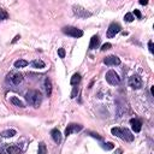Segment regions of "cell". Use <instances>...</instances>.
Returning a JSON list of instances; mask_svg holds the SVG:
<instances>
[{"label":"cell","instance_id":"6da1fadb","mask_svg":"<svg viewBox=\"0 0 154 154\" xmlns=\"http://www.w3.org/2000/svg\"><path fill=\"white\" fill-rule=\"evenodd\" d=\"M26 99H27V101L31 105V106H34L35 108H37L42 102V95L39 90L33 89V90H29L26 94Z\"/></svg>","mask_w":154,"mask_h":154},{"label":"cell","instance_id":"7a4b0ae2","mask_svg":"<svg viewBox=\"0 0 154 154\" xmlns=\"http://www.w3.org/2000/svg\"><path fill=\"white\" fill-rule=\"evenodd\" d=\"M111 133H112V135H115V136L119 137V139L128 141V142H131L134 140V135L130 133V130L124 129V128H112Z\"/></svg>","mask_w":154,"mask_h":154},{"label":"cell","instance_id":"3957f363","mask_svg":"<svg viewBox=\"0 0 154 154\" xmlns=\"http://www.w3.org/2000/svg\"><path fill=\"white\" fill-rule=\"evenodd\" d=\"M63 33L69 35V36H72V37H81V36H83V31L81 30V29L75 28V27H65V28H63Z\"/></svg>","mask_w":154,"mask_h":154},{"label":"cell","instance_id":"277c9868","mask_svg":"<svg viewBox=\"0 0 154 154\" xmlns=\"http://www.w3.org/2000/svg\"><path fill=\"white\" fill-rule=\"evenodd\" d=\"M106 81L112 86H117V84L120 83V77L118 76V74L116 71L110 70V71H107V74H106Z\"/></svg>","mask_w":154,"mask_h":154},{"label":"cell","instance_id":"5b68a950","mask_svg":"<svg viewBox=\"0 0 154 154\" xmlns=\"http://www.w3.org/2000/svg\"><path fill=\"white\" fill-rule=\"evenodd\" d=\"M129 86L133 89H140L142 87V78L139 75H134L129 78Z\"/></svg>","mask_w":154,"mask_h":154},{"label":"cell","instance_id":"8992f818","mask_svg":"<svg viewBox=\"0 0 154 154\" xmlns=\"http://www.w3.org/2000/svg\"><path fill=\"white\" fill-rule=\"evenodd\" d=\"M74 13L79 18H87L89 16H92L90 12H88L86 9H83V7H81V6H74Z\"/></svg>","mask_w":154,"mask_h":154},{"label":"cell","instance_id":"52a82bcc","mask_svg":"<svg viewBox=\"0 0 154 154\" xmlns=\"http://www.w3.org/2000/svg\"><path fill=\"white\" fill-rule=\"evenodd\" d=\"M83 129V126L81 124H75V123H71L66 126L65 129V136L68 137L69 135H71L72 133H77V131H81Z\"/></svg>","mask_w":154,"mask_h":154},{"label":"cell","instance_id":"ba28073f","mask_svg":"<svg viewBox=\"0 0 154 154\" xmlns=\"http://www.w3.org/2000/svg\"><path fill=\"white\" fill-rule=\"evenodd\" d=\"M104 63L106 64L107 66H116V65H119L120 64V59L117 55H108L104 59Z\"/></svg>","mask_w":154,"mask_h":154},{"label":"cell","instance_id":"9c48e42d","mask_svg":"<svg viewBox=\"0 0 154 154\" xmlns=\"http://www.w3.org/2000/svg\"><path fill=\"white\" fill-rule=\"evenodd\" d=\"M120 26L118 23H111V26L108 27L107 29V36L108 37H113V36H116V34H118L119 31H120Z\"/></svg>","mask_w":154,"mask_h":154},{"label":"cell","instance_id":"30bf717a","mask_svg":"<svg viewBox=\"0 0 154 154\" xmlns=\"http://www.w3.org/2000/svg\"><path fill=\"white\" fill-rule=\"evenodd\" d=\"M9 78H11L13 84H19L23 81V75L21 74V72H11V74L9 75Z\"/></svg>","mask_w":154,"mask_h":154},{"label":"cell","instance_id":"8fae6325","mask_svg":"<svg viewBox=\"0 0 154 154\" xmlns=\"http://www.w3.org/2000/svg\"><path fill=\"white\" fill-rule=\"evenodd\" d=\"M51 136H52V139H53V141L57 143V144H59L60 142H61V133L58 130V129H53V130L51 131Z\"/></svg>","mask_w":154,"mask_h":154},{"label":"cell","instance_id":"7c38bea8","mask_svg":"<svg viewBox=\"0 0 154 154\" xmlns=\"http://www.w3.org/2000/svg\"><path fill=\"white\" fill-rule=\"evenodd\" d=\"M130 124H131V129L135 133H140L141 131V128H142V123L139 119H131L130 120Z\"/></svg>","mask_w":154,"mask_h":154},{"label":"cell","instance_id":"4fadbf2b","mask_svg":"<svg viewBox=\"0 0 154 154\" xmlns=\"http://www.w3.org/2000/svg\"><path fill=\"white\" fill-rule=\"evenodd\" d=\"M100 45V39L98 35H94L92 39H90V44H89V50H95L98 48Z\"/></svg>","mask_w":154,"mask_h":154},{"label":"cell","instance_id":"5bb4252c","mask_svg":"<svg viewBox=\"0 0 154 154\" xmlns=\"http://www.w3.org/2000/svg\"><path fill=\"white\" fill-rule=\"evenodd\" d=\"M45 90H46L47 96H51L52 95V81L48 78V77L45 79Z\"/></svg>","mask_w":154,"mask_h":154},{"label":"cell","instance_id":"9a60e30c","mask_svg":"<svg viewBox=\"0 0 154 154\" xmlns=\"http://www.w3.org/2000/svg\"><path fill=\"white\" fill-rule=\"evenodd\" d=\"M31 65H33V68H35V69H44L46 66V64L41 59H35V60H33V63H31Z\"/></svg>","mask_w":154,"mask_h":154},{"label":"cell","instance_id":"2e32d148","mask_svg":"<svg viewBox=\"0 0 154 154\" xmlns=\"http://www.w3.org/2000/svg\"><path fill=\"white\" fill-rule=\"evenodd\" d=\"M6 152L9 154H18L22 152V149L19 147H17V146H10V147L6 148Z\"/></svg>","mask_w":154,"mask_h":154},{"label":"cell","instance_id":"e0dca14e","mask_svg":"<svg viewBox=\"0 0 154 154\" xmlns=\"http://www.w3.org/2000/svg\"><path fill=\"white\" fill-rule=\"evenodd\" d=\"M11 102L15 105V106H18V107H21V108H24L26 106H24V104L17 98V96H12L11 98Z\"/></svg>","mask_w":154,"mask_h":154},{"label":"cell","instance_id":"ac0fdd59","mask_svg":"<svg viewBox=\"0 0 154 154\" xmlns=\"http://www.w3.org/2000/svg\"><path fill=\"white\" fill-rule=\"evenodd\" d=\"M16 134H17V133H16V130H13V129H9V130L3 131L0 135H1L3 137H13Z\"/></svg>","mask_w":154,"mask_h":154},{"label":"cell","instance_id":"d6986e66","mask_svg":"<svg viewBox=\"0 0 154 154\" xmlns=\"http://www.w3.org/2000/svg\"><path fill=\"white\" fill-rule=\"evenodd\" d=\"M27 65H28V61L24 60V59H19L17 61H15V68H17V69H19V68H26Z\"/></svg>","mask_w":154,"mask_h":154},{"label":"cell","instance_id":"ffe728a7","mask_svg":"<svg viewBox=\"0 0 154 154\" xmlns=\"http://www.w3.org/2000/svg\"><path fill=\"white\" fill-rule=\"evenodd\" d=\"M79 81H81V75H79V74H75L74 76L71 77L70 83H71L72 86H76V84H78V83H79Z\"/></svg>","mask_w":154,"mask_h":154},{"label":"cell","instance_id":"44dd1931","mask_svg":"<svg viewBox=\"0 0 154 154\" xmlns=\"http://www.w3.org/2000/svg\"><path fill=\"white\" fill-rule=\"evenodd\" d=\"M47 149H46V144L44 142H40L39 144V154H46Z\"/></svg>","mask_w":154,"mask_h":154},{"label":"cell","instance_id":"7402d4cb","mask_svg":"<svg viewBox=\"0 0 154 154\" xmlns=\"http://www.w3.org/2000/svg\"><path fill=\"white\" fill-rule=\"evenodd\" d=\"M9 18V13H7L4 9H0V21H4Z\"/></svg>","mask_w":154,"mask_h":154},{"label":"cell","instance_id":"603a6c76","mask_svg":"<svg viewBox=\"0 0 154 154\" xmlns=\"http://www.w3.org/2000/svg\"><path fill=\"white\" fill-rule=\"evenodd\" d=\"M124 19H125L128 23L133 22V21H134V16H133V13H126V15H125V17H124Z\"/></svg>","mask_w":154,"mask_h":154},{"label":"cell","instance_id":"cb8c5ba5","mask_svg":"<svg viewBox=\"0 0 154 154\" xmlns=\"http://www.w3.org/2000/svg\"><path fill=\"white\" fill-rule=\"evenodd\" d=\"M58 55L60 57L61 59L65 58V50H64V48H59V50H58Z\"/></svg>","mask_w":154,"mask_h":154},{"label":"cell","instance_id":"d4e9b609","mask_svg":"<svg viewBox=\"0 0 154 154\" xmlns=\"http://www.w3.org/2000/svg\"><path fill=\"white\" fill-rule=\"evenodd\" d=\"M77 93H78V88H77V87H74V89H72V93H71V98H72V99L76 98Z\"/></svg>","mask_w":154,"mask_h":154},{"label":"cell","instance_id":"484cf974","mask_svg":"<svg viewBox=\"0 0 154 154\" xmlns=\"http://www.w3.org/2000/svg\"><path fill=\"white\" fill-rule=\"evenodd\" d=\"M112 47V45L111 44H105V45H102V47H101V51H107V50H110V48Z\"/></svg>","mask_w":154,"mask_h":154},{"label":"cell","instance_id":"4316f807","mask_svg":"<svg viewBox=\"0 0 154 154\" xmlns=\"http://www.w3.org/2000/svg\"><path fill=\"white\" fill-rule=\"evenodd\" d=\"M104 148H105V149H107V151L112 149V148H113V143H112V142H108V143H106V146H104Z\"/></svg>","mask_w":154,"mask_h":154},{"label":"cell","instance_id":"83f0119b","mask_svg":"<svg viewBox=\"0 0 154 154\" xmlns=\"http://www.w3.org/2000/svg\"><path fill=\"white\" fill-rule=\"evenodd\" d=\"M134 13H135V16H136V17L139 18V19H141V18H142V15H141V12H140L139 10H135V11H134Z\"/></svg>","mask_w":154,"mask_h":154},{"label":"cell","instance_id":"f1b7e54d","mask_svg":"<svg viewBox=\"0 0 154 154\" xmlns=\"http://www.w3.org/2000/svg\"><path fill=\"white\" fill-rule=\"evenodd\" d=\"M148 47H149V52H151V53H154V48H153V41H149V42H148Z\"/></svg>","mask_w":154,"mask_h":154},{"label":"cell","instance_id":"f546056e","mask_svg":"<svg viewBox=\"0 0 154 154\" xmlns=\"http://www.w3.org/2000/svg\"><path fill=\"white\" fill-rule=\"evenodd\" d=\"M140 4L141 5H147L148 4V0H140Z\"/></svg>","mask_w":154,"mask_h":154},{"label":"cell","instance_id":"4dcf8cb0","mask_svg":"<svg viewBox=\"0 0 154 154\" xmlns=\"http://www.w3.org/2000/svg\"><path fill=\"white\" fill-rule=\"evenodd\" d=\"M18 39H21V36H19V35H17V36H15V39L12 40V44H15V42H16V41H17V40H18Z\"/></svg>","mask_w":154,"mask_h":154}]
</instances>
